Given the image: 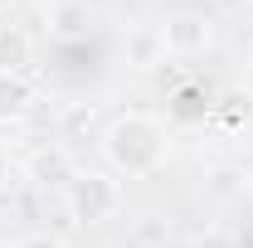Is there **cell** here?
Masks as SVG:
<instances>
[{"mask_svg": "<svg viewBox=\"0 0 253 248\" xmlns=\"http://www.w3.org/2000/svg\"><path fill=\"white\" fill-rule=\"evenodd\" d=\"M39 59V44L25 25H0V73H30Z\"/></svg>", "mask_w": 253, "mask_h": 248, "instance_id": "cell-7", "label": "cell"}, {"mask_svg": "<svg viewBox=\"0 0 253 248\" xmlns=\"http://www.w3.org/2000/svg\"><path fill=\"white\" fill-rule=\"evenodd\" d=\"M249 68H253V39H249Z\"/></svg>", "mask_w": 253, "mask_h": 248, "instance_id": "cell-15", "label": "cell"}, {"mask_svg": "<svg viewBox=\"0 0 253 248\" xmlns=\"http://www.w3.org/2000/svg\"><path fill=\"white\" fill-rule=\"evenodd\" d=\"M244 190H249V195H253V165H249V175H244Z\"/></svg>", "mask_w": 253, "mask_h": 248, "instance_id": "cell-14", "label": "cell"}, {"mask_svg": "<svg viewBox=\"0 0 253 248\" xmlns=\"http://www.w3.org/2000/svg\"><path fill=\"white\" fill-rule=\"evenodd\" d=\"M39 88L25 73H0V122H20L25 112H34Z\"/></svg>", "mask_w": 253, "mask_h": 248, "instance_id": "cell-9", "label": "cell"}, {"mask_svg": "<svg viewBox=\"0 0 253 248\" xmlns=\"http://www.w3.org/2000/svg\"><path fill=\"white\" fill-rule=\"evenodd\" d=\"M10 5H15V0H0V10H10Z\"/></svg>", "mask_w": 253, "mask_h": 248, "instance_id": "cell-16", "label": "cell"}, {"mask_svg": "<svg viewBox=\"0 0 253 248\" xmlns=\"http://www.w3.org/2000/svg\"><path fill=\"white\" fill-rule=\"evenodd\" d=\"M25 175L34 185H68L78 175V165H73V151L63 141H44V146H34L25 156Z\"/></svg>", "mask_w": 253, "mask_h": 248, "instance_id": "cell-4", "label": "cell"}, {"mask_svg": "<svg viewBox=\"0 0 253 248\" xmlns=\"http://www.w3.org/2000/svg\"><path fill=\"white\" fill-rule=\"evenodd\" d=\"M161 44L166 59H205L214 49V20L205 10H175L161 25Z\"/></svg>", "mask_w": 253, "mask_h": 248, "instance_id": "cell-3", "label": "cell"}, {"mask_svg": "<svg viewBox=\"0 0 253 248\" xmlns=\"http://www.w3.org/2000/svg\"><path fill=\"white\" fill-rule=\"evenodd\" d=\"M63 209L73 224H107L122 209V180L112 170H78L63 185Z\"/></svg>", "mask_w": 253, "mask_h": 248, "instance_id": "cell-2", "label": "cell"}, {"mask_svg": "<svg viewBox=\"0 0 253 248\" xmlns=\"http://www.w3.org/2000/svg\"><path fill=\"white\" fill-rule=\"evenodd\" d=\"M210 126L224 136H244L253 126V88H224L210 102Z\"/></svg>", "mask_w": 253, "mask_h": 248, "instance_id": "cell-5", "label": "cell"}, {"mask_svg": "<svg viewBox=\"0 0 253 248\" xmlns=\"http://www.w3.org/2000/svg\"><path fill=\"white\" fill-rule=\"evenodd\" d=\"M249 5H253V0H249Z\"/></svg>", "mask_w": 253, "mask_h": 248, "instance_id": "cell-18", "label": "cell"}, {"mask_svg": "<svg viewBox=\"0 0 253 248\" xmlns=\"http://www.w3.org/2000/svg\"><path fill=\"white\" fill-rule=\"evenodd\" d=\"M97 146H102V161L112 165V175H122V180H146V175H156L161 165H166V151H170L166 126H161L156 117H146V112H122V117H112V122L97 131Z\"/></svg>", "mask_w": 253, "mask_h": 248, "instance_id": "cell-1", "label": "cell"}, {"mask_svg": "<svg viewBox=\"0 0 253 248\" xmlns=\"http://www.w3.org/2000/svg\"><path fill=\"white\" fill-rule=\"evenodd\" d=\"M44 30L54 34V39H63V44L88 39V30H93V5H88V0H49Z\"/></svg>", "mask_w": 253, "mask_h": 248, "instance_id": "cell-6", "label": "cell"}, {"mask_svg": "<svg viewBox=\"0 0 253 248\" xmlns=\"http://www.w3.org/2000/svg\"><path fill=\"white\" fill-rule=\"evenodd\" d=\"M126 63L136 68V73H156L161 63H166V44H161V25H136V30H126Z\"/></svg>", "mask_w": 253, "mask_h": 248, "instance_id": "cell-8", "label": "cell"}, {"mask_svg": "<svg viewBox=\"0 0 253 248\" xmlns=\"http://www.w3.org/2000/svg\"><path fill=\"white\" fill-rule=\"evenodd\" d=\"M0 248H15V244H5V239H0Z\"/></svg>", "mask_w": 253, "mask_h": 248, "instance_id": "cell-17", "label": "cell"}, {"mask_svg": "<svg viewBox=\"0 0 253 248\" xmlns=\"http://www.w3.org/2000/svg\"><path fill=\"white\" fill-rule=\"evenodd\" d=\"M15 248H68L59 234H25V239H15Z\"/></svg>", "mask_w": 253, "mask_h": 248, "instance_id": "cell-12", "label": "cell"}, {"mask_svg": "<svg viewBox=\"0 0 253 248\" xmlns=\"http://www.w3.org/2000/svg\"><path fill=\"white\" fill-rule=\"evenodd\" d=\"M136 239H141V244H166V239H170V224H166V219H161V224H136Z\"/></svg>", "mask_w": 253, "mask_h": 248, "instance_id": "cell-11", "label": "cell"}, {"mask_svg": "<svg viewBox=\"0 0 253 248\" xmlns=\"http://www.w3.org/2000/svg\"><path fill=\"white\" fill-rule=\"evenodd\" d=\"M200 248H229V244H224L219 234H210V239H205V244H200Z\"/></svg>", "mask_w": 253, "mask_h": 248, "instance_id": "cell-13", "label": "cell"}, {"mask_svg": "<svg viewBox=\"0 0 253 248\" xmlns=\"http://www.w3.org/2000/svg\"><path fill=\"white\" fill-rule=\"evenodd\" d=\"M93 126H97V107H93V102H73V107H63V112H59V141L73 151L78 141L93 136Z\"/></svg>", "mask_w": 253, "mask_h": 248, "instance_id": "cell-10", "label": "cell"}]
</instances>
